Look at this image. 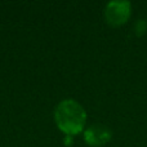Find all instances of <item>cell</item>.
<instances>
[{"instance_id": "2", "label": "cell", "mask_w": 147, "mask_h": 147, "mask_svg": "<svg viewBox=\"0 0 147 147\" xmlns=\"http://www.w3.org/2000/svg\"><path fill=\"white\" fill-rule=\"evenodd\" d=\"M130 14V3L125 0H114L106 7V18L112 25H120L125 22Z\"/></svg>"}, {"instance_id": "3", "label": "cell", "mask_w": 147, "mask_h": 147, "mask_svg": "<svg viewBox=\"0 0 147 147\" xmlns=\"http://www.w3.org/2000/svg\"><path fill=\"white\" fill-rule=\"evenodd\" d=\"M85 141L88 143L93 146H99V145H103L105 142L110 140L111 137V132L107 127L102 124H94L92 127H89L88 129L85 130Z\"/></svg>"}, {"instance_id": "1", "label": "cell", "mask_w": 147, "mask_h": 147, "mask_svg": "<svg viewBox=\"0 0 147 147\" xmlns=\"http://www.w3.org/2000/svg\"><path fill=\"white\" fill-rule=\"evenodd\" d=\"M86 114L83 106L74 99H65L56 110V121L59 129L66 134H76L85 124Z\"/></svg>"}]
</instances>
